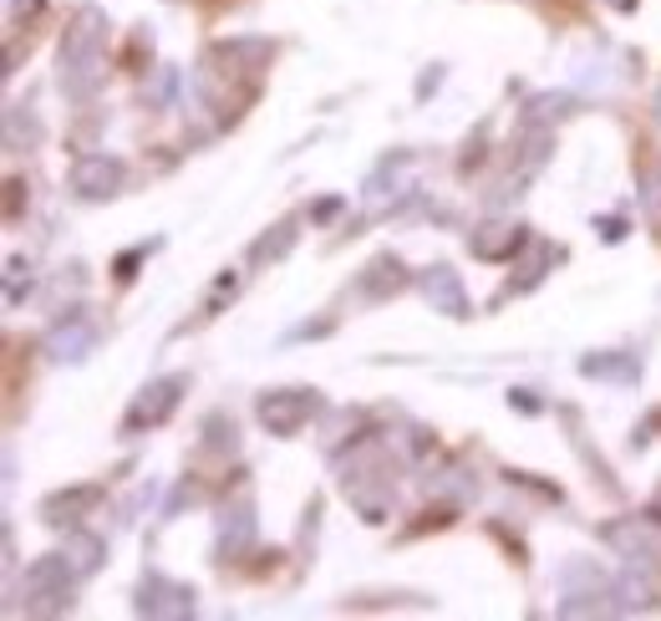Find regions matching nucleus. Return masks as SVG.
<instances>
[{"mask_svg": "<svg viewBox=\"0 0 661 621\" xmlns=\"http://www.w3.org/2000/svg\"><path fill=\"white\" fill-rule=\"evenodd\" d=\"M311 407H316L311 393H270L260 403V418L270 433H296L300 423L311 418Z\"/></svg>", "mask_w": 661, "mask_h": 621, "instance_id": "1", "label": "nucleus"}, {"mask_svg": "<svg viewBox=\"0 0 661 621\" xmlns=\"http://www.w3.org/2000/svg\"><path fill=\"white\" fill-rule=\"evenodd\" d=\"M184 387H188L184 377H163V382H153V387H143L137 407L127 413V428H137V423H158V418H168V413H174V403H178L174 393H184Z\"/></svg>", "mask_w": 661, "mask_h": 621, "instance_id": "2", "label": "nucleus"}, {"mask_svg": "<svg viewBox=\"0 0 661 621\" xmlns=\"http://www.w3.org/2000/svg\"><path fill=\"white\" fill-rule=\"evenodd\" d=\"M117 178H123V164H113V158H82L72 168V189L82 199H102V194L117 189Z\"/></svg>", "mask_w": 661, "mask_h": 621, "instance_id": "3", "label": "nucleus"}, {"mask_svg": "<svg viewBox=\"0 0 661 621\" xmlns=\"http://www.w3.org/2000/svg\"><path fill=\"white\" fill-rule=\"evenodd\" d=\"M423 296L437 306V311H443V317H453V321L468 311V301H463V286H458V276H453L448 266L423 270Z\"/></svg>", "mask_w": 661, "mask_h": 621, "instance_id": "4", "label": "nucleus"}, {"mask_svg": "<svg viewBox=\"0 0 661 621\" xmlns=\"http://www.w3.org/2000/svg\"><path fill=\"white\" fill-rule=\"evenodd\" d=\"M188 601H194V597H188L184 586H168L163 576L143 581V611H153V617H184Z\"/></svg>", "mask_w": 661, "mask_h": 621, "instance_id": "5", "label": "nucleus"}, {"mask_svg": "<svg viewBox=\"0 0 661 621\" xmlns=\"http://www.w3.org/2000/svg\"><path fill=\"white\" fill-rule=\"evenodd\" d=\"M97 556H102V546H97V540H87V535H76V540H72V571H82V576H87L92 566H97Z\"/></svg>", "mask_w": 661, "mask_h": 621, "instance_id": "6", "label": "nucleus"}, {"mask_svg": "<svg viewBox=\"0 0 661 621\" xmlns=\"http://www.w3.org/2000/svg\"><path fill=\"white\" fill-rule=\"evenodd\" d=\"M611 6H621V11H626V6H637V0H611Z\"/></svg>", "mask_w": 661, "mask_h": 621, "instance_id": "7", "label": "nucleus"}]
</instances>
